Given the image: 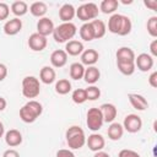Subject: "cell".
Wrapping results in <instances>:
<instances>
[{"instance_id":"6da1fadb","label":"cell","mask_w":157,"mask_h":157,"mask_svg":"<svg viewBox=\"0 0 157 157\" xmlns=\"http://www.w3.org/2000/svg\"><path fill=\"white\" fill-rule=\"evenodd\" d=\"M131 20L120 13H113L108 20V31L118 36H128L131 32Z\"/></svg>"},{"instance_id":"7a4b0ae2","label":"cell","mask_w":157,"mask_h":157,"mask_svg":"<svg viewBox=\"0 0 157 157\" xmlns=\"http://www.w3.org/2000/svg\"><path fill=\"white\" fill-rule=\"evenodd\" d=\"M42 112H43L42 104L34 99H31L20 109V118L22 121L29 124L36 121V119L42 114Z\"/></svg>"},{"instance_id":"3957f363","label":"cell","mask_w":157,"mask_h":157,"mask_svg":"<svg viewBox=\"0 0 157 157\" xmlns=\"http://www.w3.org/2000/svg\"><path fill=\"white\" fill-rule=\"evenodd\" d=\"M65 137H66V142H67L69 147L72 148V150H80L86 144L85 131L80 126H77V125L70 126L66 130Z\"/></svg>"},{"instance_id":"277c9868","label":"cell","mask_w":157,"mask_h":157,"mask_svg":"<svg viewBox=\"0 0 157 157\" xmlns=\"http://www.w3.org/2000/svg\"><path fill=\"white\" fill-rule=\"evenodd\" d=\"M76 31L77 28L72 22H63L58 27H54L53 37L56 43H65V42L67 43L74 38V36L76 34Z\"/></svg>"},{"instance_id":"5b68a950","label":"cell","mask_w":157,"mask_h":157,"mask_svg":"<svg viewBox=\"0 0 157 157\" xmlns=\"http://www.w3.org/2000/svg\"><path fill=\"white\" fill-rule=\"evenodd\" d=\"M99 13L98 6L94 2H86L78 6V9L76 10V16L78 20L83 21V22H91L93 20L97 18Z\"/></svg>"},{"instance_id":"8992f818","label":"cell","mask_w":157,"mask_h":157,"mask_svg":"<svg viewBox=\"0 0 157 157\" xmlns=\"http://www.w3.org/2000/svg\"><path fill=\"white\" fill-rule=\"evenodd\" d=\"M40 93L39 80L34 76H26L22 80V94L26 98H36Z\"/></svg>"},{"instance_id":"52a82bcc","label":"cell","mask_w":157,"mask_h":157,"mask_svg":"<svg viewBox=\"0 0 157 157\" xmlns=\"http://www.w3.org/2000/svg\"><path fill=\"white\" fill-rule=\"evenodd\" d=\"M103 115L101 113L99 108H90L87 112V119H86V124L88 126L90 130L92 131H98L102 125H103Z\"/></svg>"},{"instance_id":"ba28073f","label":"cell","mask_w":157,"mask_h":157,"mask_svg":"<svg viewBox=\"0 0 157 157\" xmlns=\"http://www.w3.org/2000/svg\"><path fill=\"white\" fill-rule=\"evenodd\" d=\"M123 128H124V130H126L130 134L139 132L142 128V120L137 114H128L124 118Z\"/></svg>"},{"instance_id":"9c48e42d","label":"cell","mask_w":157,"mask_h":157,"mask_svg":"<svg viewBox=\"0 0 157 157\" xmlns=\"http://www.w3.org/2000/svg\"><path fill=\"white\" fill-rule=\"evenodd\" d=\"M48 39L44 36H40L39 33H32L28 38V47L33 52H42L47 48Z\"/></svg>"},{"instance_id":"30bf717a","label":"cell","mask_w":157,"mask_h":157,"mask_svg":"<svg viewBox=\"0 0 157 157\" xmlns=\"http://www.w3.org/2000/svg\"><path fill=\"white\" fill-rule=\"evenodd\" d=\"M135 67L142 72H147L153 67V58L147 53H141L135 58Z\"/></svg>"},{"instance_id":"8fae6325","label":"cell","mask_w":157,"mask_h":157,"mask_svg":"<svg viewBox=\"0 0 157 157\" xmlns=\"http://www.w3.org/2000/svg\"><path fill=\"white\" fill-rule=\"evenodd\" d=\"M86 144L88 146V148L93 152H98V151H102L104 145H105V141H104V137L101 135V134H97V132H93L91 134L87 139H86Z\"/></svg>"},{"instance_id":"7c38bea8","label":"cell","mask_w":157,"mask_h":157,"mask_svg":"<svg viewBox=\"0 0 157 157\" xmlns=\"http://www.w3.org/2000/svg\"><path fill=\"white\" fill-rule=\"evenodd\" d=\"M54 31V23L49 17H42L38 20L37 22V33H39L40 36H49L53 34Z\"/></svg>"},{"instance_id":"4fadbf2b","label":"cell","mask_w":157,"mask_h":157,"mask_svg":"<svg viewBox=\"0 0 157 157\" xmlns=\"http://www.w3.org/2000/svg\"><path fill=\"white\" fill-rule=\"evenodd\" d=\"M99 109H101V113L103 115V121L104 123H113L114 119L117 118L118 110H117L114 104H112V103H103L99 107Z\"/></svg>"},{"instance_id":"5bb4252c","label":"cell","mask_w":157,"mask_h":157,"mask_svg":"<svg viewBox=\"0 0 157 157\" xmlns=\"http://www.w3.org/2000/svg\"><path fill=\"white\" fill-rule=\"evenodd\" d=\"M22 29V21L17 17L7 20L4 25V33L7 36H15Z\"/></svg>"},{"instance_id":"9a60e30c","label":"cell","mask_w":157,"mask_h":157,"mask_svg":"<svg viewBox=\"0 0 157 157\" xmlns=\"http://www.w3.org/2000/svg\"><path fill=\"white\" fill-rule=\"evenodd\" d=\"M50 63L54 67H63L67 63V54L63 49H56L50 55Z\"/></svg>"},{"instance_id":"2e32d148","label":"cell","mask_w":157,"mask_h":157,"mask_svg":"<svg viewBox=\"0 0 157 157\" xmlns=\"http://www.w3.org/2000/svg\"><path fill=\"white\" fill-rule=\"evenodd\" d=\"M99 59V54L94 49H86L81 54V64L87 66H93Z\"/></svg>"},{"instance_id":"e0dca14e","label":"cell","mask_w":157,"mask_h":157,"mask_svg":"<svg viewBox=\"0 0 157 157\" xmlns=\"http://www.w3.org/2000/svg\"><path fill=\"white\" fill-rule=\"evenodd\" d=\"M128 98H129V102L130 104L137 109V110H145L147 107H148V102L147 99L141 96V94H137V93H129L128 94Z\"/></svg>"},{"instance_id":"ac0fdd59","label":"cell","mask_w":157,"mask_h":157,"mask_svg":"<svg viewBox=\"0 0 157 157\" xmlns=\"http://www.w3.org/2000/svg\"><path fill=\"white\" fill-rule=\"evenodd\" d=\"M5 142L10 147H16L22 142V134L17 129H10L5 132Z\"/></svg>"},{"instance_id":"d6986e66","label":"cell","mask_w":157,"mask_h":157,"mask_svg":"<svg viewBox=\"0 0 157 157\" xmlns=\"http://www.w3.org/2000/svg\"><path fill=\"white\" fill-rule=\"evenodd\" d=\"M76 16V10L71 4H64L59 10V18L63 22H71V20Z\"/></svg>"},{"instance_id":"ffe728a7","label":"cell","mask_w":157,"mask_h":157,"mask_svg":"<svg viewBox=\"0 0 157 157\" xmlns=\"http://www.w3.org/2000/svg\"><path fill=\"white\" fill-rule=\"evenodd\" d=\"M83 50H85L83 44H82V42H80V40L71 39V40H69V42L66 43V45H65V52H66V54L72 55V56H76V55L82 54Z\"/></svg>"},{"instance_id":"44dd1931","label":"cell","mask_w":157,"mask_h":157,"mask_svg":"<svg viewBox=\"0 0 157 157\" xmlns=\"http://www.w3.org/2000/svg\"><path fill=\"white\" fill-rule=\"evenodd\" d=\"M55 77H56V74H55V70L52 67V66H43L40 69V72H39V78L43 83L45 85H50L55 81Z\"/></svg>"},{"instance_id":"7402d4cb","label":"cell","mask_w":157,"mask_h":157,"mask_svg":"<svg viewBox=\"0 0 157 157\" xmlns=\"http://www.w3.org/2000/svg\"><path fill=\"white\" fill-rule=\"evenodd\" d=\"M117 61H135V53L129 47H121L117 50Z\"/></svg>"},{"instance_id":"603a6c76","label":"cell","mask_w":157,"mask_h":157,"mask_svg":"<svg viewBox=\"0 0 157 157\" xmlns=\"http://www.w3.org/2000/svg\"><path fill=\"white\" fill-rule=\"evenodd\" d=\"M101 77V72L98 70V67L96 66H88L87 69H85V74H83V78L88 85H94Z\"/></svg>"},{"instance_id":"cb8c5ba5","label":"cell","mask_w":157,"mask_h":157,"mask_svg":"<svg viewBox=\"0 0 157 157\" xmlns=\"http://www.w3.org/2000/svg\"><path fill=\"white\" fill-rule=\"evenodd\" d=\"M107 134H108V137L113 141H118L121 139L123 134H124V128L121 124L119 123H112L107 130Z\"/></svg>"},{"instance_id":"d4e9b609","label":"cell","mask_w":157,"mask_h":157,"mask_svg":"<svg viewBox=\"0 0 157 157\" xmlns=\"http://www.w3.org/2000/svg\"><path fill=\"white\" fill-rule=\"evenodd\" d=\"M48 11V6L45 2L43 1H36L29 6V12L34 16V17H44V15Z\"/></svg>"},{"instance_id":"484cf974","label":"cell","mask_w":157,"mask_h":157,"mask_svg":"<svg viewBox=\"0 0 157 157\" xmlns=\"http://www.w3.org/2000/svg\"><path fill=\"white\" fill-rule=\"evenodd\" d=\"M80 37H81V39H83L86 42H91L94 39V32H93L91 22H85L80 27Z\"/></svg>"},{"instance_id":"4316f807","label":"cell","mask_w":157,"mask_h":157,"mask_svg":"<svg viewBox=\"0 0 157 157\" xmlns=\"http://www.w3.org/2000/svg\"><path fill=\"white\" fill-rule=\"evenodd\" d=\"M11 11H12V13H13L15 16H17V18H18V17H21V16H23V15L27 13V11H28V5H27V2L21 1V0L13 1V2L11 4Z\"/></svg>"},{"instance_id":"83f0119b","label":"cell","mask_w":157,"mask_h":157,"mask_svg":"<svg viewBox=\"0 0 157 157\" xmlns=\"http://www.w3.org/2000/svg\"><path fill=\"white\" fill-rule=\"evenodd\" d=\"M91 25H92V28H93V32H94V39H99V38L104 37L107 27H105V23L102 20L96 18V20L91 21Z\"/></svg>"},{"instance_id":"f1b7e54d","label":"cell","mask_w":157,"mask_h":157,"mask_svg":"<svg viewBox=\"0 0 157 157\" xmlns=\"http://www.w3.org/2000/svg\"><path fill=\"white\" fill-rule=\"evenodd\" d=\"M85 74V66L81 63H72L70 65V77L72 80H81L83 78Z\"/></svg>"},{"instance_id":"f546056e","label":"cell","mask_w":157,"mask_h":157,"mask_svg":"<svg viewBox=\"0 0 157 157\" xmlns=\"http://www.w3.org/2000/svg\"><path fill=\"white\" fill-rule=\"evenodd\" d=\"M119 6V2L118 0H103L99 5V10L105 13V15H109V13H113L115 12V10L118 9Z\"/></svg>"},{"instance_id":"4dcf8cb0","label":"cell","mask_w":157,"mask_h":157,"mask_svg":"<svg viewBox=\"0 0 157 157\" xmlns=\"http://www.w3.org/2000/svg\"><path fill=\"white\" fill-rule=\"evenodd\" d=\"M118 70L126 76H130L135 72V63L134 61H117Z\"/></svg>"},{"instance_id":"1f68e13d","label":"cell","mask_w":157,"mask_h":157,"mask_svg":"<svg viewBox=\"0 0 157 157\" xmlns=\"http://www.w3.org/2000/svg\"><path fill=\"white\" fill-rule=\"evenodd\" d=\"M71 91V82L66 78H60L55 83V92L59 94H67Z\"/></svg>"},{"instance_id":"d6a6232c","label":"cell","mask_w":157,"mask_h":157,"mask_svg":"<svg viewBox=\"0 0 157 157\" xmlns=\"http://www.w3.org/2000/svg\"><path fill=\"white\" fill-rule=\"evenodd\" d=\"M71 98L72 101L76 103V104H82L87 101V96H86V91L83 88H77L72 92L71 94Z\"/></svg>"},{"instance_id":"836d02e7","label":"cell","mask_w":157,"mask_h":157,"mask_svg":"<svg viewBox=\"0 0 157 157\" xmlns=\"http://www.w3.org/2000/svg\"><path fill=\"white\" fill-rule=\"evenodd\" d=\"M85 91H86V96H87V99L88 101H96L101 96V90L97 86H94V85L88 86Z\"/></svg>"},{"instance_id":"e575fe53","label":"cell","mask_w":157,"mask_h":157,"mask_svg":"<svg viewBox=\"0 0 157 157\" xmlns=\"http://www.w3.org/2000/svg\"><path fill=\"white\" fill-rule=\"evenodd\" d=\"M147 32L150 33L151 37L153 38L157 37V16H152L147 21Z\"/></svg>"},{"instance_id":"d590c367","label":"cell","mask_w":157,"mask_h":157,"mask_svg":"<svg viewBox=\"0 0 157 157\" xmlns=\"http://www.w3.org/2000/svg\"><path fill=\"white\" fill-rule=\"evenodd\" d=\"M10 15V7L5 2H0V21H4Z\"/></svg>"},{"instance_id":"8d00e7d4","label":"cell","mask_w":157,"mask_h":157,"mask_svg":"<svg viewBox=\"0 0 157 157\" xmlns=\"http://www.w3.org/2000/svg\"><path fill=\"white\" fill-rule=\"evenodd\" d=\"M118 157H141V156H140L136 151L124 148V150H121V151L118 153Z\"/></svg>"},{"instance_id":"74e56055","label":"cell","mask_w":157,"mask_h":157,"mask_svg":"<svg viewBox=\"0 0 157 157\" xmlns=\"http://www.w3.org/2000/svg\"><path fill=\"white\" fill-rule=\"evenodd\" d=\"M55 157H75V155H74V152L70 151V150L61 148V150H59V151L56 152Z\"/></svg>"},{"instance_id":"f35d334b","label":"cell","mask_w":157,"mask_h":157,"mask_svg":"<svg viewBox=\"0 0 157 157\" xmlns=\"http://www.w3.org/2000/svg\"><path fill=\"white\" fill-rule=\"evenodd\" d=\"M148 83H150V86L153 87V88L157 87V71H153V72L150 75V77H148Z\"/></svg>"},{"instance_id":"ab89813d","label":"cell","mask_w":157,"mask_h":157,"mask_svg":"<svg viewBox=\"0 0 157 157\" xmlns=\"http://www.w3.org/2000/svg\"><path fill=\"white\" fill-rule=\"evenodd\" d=\"M150 53H151L150 55L152 58L157 56V39H153L151 42V44H150Z\"/></svg>"},{"instance_id":"60d3db41","label":"cell","mask_w":157,"mask_h":157,"mask_svg":"<svg viewBox=\"0 0 157 157\" xmlns=\"http://www.w3.org/2000/svg\"><path fill=\"white\" fill-rule=\"evenodd\" d=\"M2 157H20V153L13 148H9L2 153Z\"/></svg>"},{"instance_id":"b9f144b4","label":"cell","mask_w":157,"mask_h":157,"mask_svg":"<svg viewBox=\"0 0 157 157\" xmlns=\"http://www.w3.org/2000/svg\"><path fill=\"white\" fill-rule=\"evenodd\" d=\"M6 76H7V67L0 63V82L4 81Z\"/></svg>"},{"instance_id":"7bdbcfd3","label":"cell","mask_w":157,"mask_h":157,"mask_svg":"<svg viewBox=\"0 0 157 157\" xmlns=\"http://www.w3.org/2000/svg\"><path fill=\"white\" fill-rule=\"evenodd\" d=\"M144 4H145V6L150 7L151 10H157V1L156 0H146Z\"/></svg>"},{"instance_id":"ee69618b","label":"cell","mask_w":157,"mask_h":157,"mask_svg":"<svg viewBox=\"0 0 157 157\" xmlns=\"http://www.w3.org/2000/svg\"><path fill=\"white\" fill-rule=\"evenodd\" d=\"M93 157H110V156L104 151H98V152H94Z\"/></svg>"},{"instance_id":"f6af8a7d","label":"cell","mask_w":157,"mask_h":157,"mask_svg":"<svg viewBox=\"0 0 157 157\" xmlns=\"http://www.w3.org/2000/svg\"><path fill=\"white\" fill-rule=\"evenodd\" d=\"M6 99L4 97H0V112H2L5 108H6Z\"/></svg>"},{"instance_id":"bcb514c9","label":"cell","mask_w":157,"mask_h":157,"mask_svg":"<svg viewBox=\"0 0 157 157\" xmlns=\"http://www.w3.org/2000/svg\"><path fill=\"white\" fill-rule=\"evenodd\" d=\"M5 134V128H4V124L0 121V137H2Z\"/></svg>"}]
</instances>
